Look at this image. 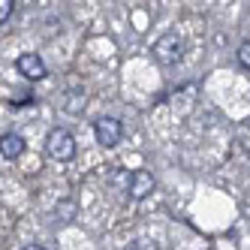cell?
Listing matches in <instances>:
<instances>
[{"label":"cell","mask_w":250,"mask_h":250,"mask_svg":"<svg viewBox=\"0 0 250 250\" xmlns=\"http://www.w3.org/2000/svg\"><path fill=\"white\" fill-rule=\"evenodd\" d=\"M238 63L250 73V40H244V42L238 45Z\"/></svg>","instance_id":"9"},{"label":"cell","mask_w":250,"mask_h":250,"mask_svg":"<svg viewBox=\"0 0 250 250\" xmlns=\"http://www.w3.org/2000/svg\"><path fill=\"white\" fill-rule=\"evenodd\" d=\"M63 109H66V112H82V109H84V91H66Z\"/></svg>","instance_id":"7"},{"label":"cell","mask_w":250,"mask_h":250,"mask_svg":"<svg viewBox=\"0 0 250 250\" xmlns=\"http://www.w3.org/2000/svg\"><path fill=\"white\" fill-rule=\"evenodd\" d=\"M24 250H45V247H40V244H27Z\"/></svg>","instance_id":"11"},{"label":"cell","mask_w":250,"mask_h":250,"mask_svg":"<svg viewBox=\"0 0 250 250\" xmlns=\"http://www.w3.org/2000/svg\"><path fill=\"white\" fill-rule=\"evenodd\" d=\"M45 154L51 160H58V163H69V160L76 157V139H73V133L63 130V127L48 130V136H45Z\"/></svg>","instance_id":"1"},{"label":"cell","mask_w":250,"mask_h":250,"mask_svg":"<svg viewBox=\"0 0 250 250\" xmlns=\"http://www.w3.org/2000/svg\"><path fill=\"white\" fill-rule=\"evenodd\" d=\"M121 136H124V127H121V121L118 118H97L94 121V139H97V145H103V148H115L118 142H121Z\"/></svg>","instance_id":"3"},{"label":"cell","mask_w":250,"mask_h":250,"mask_svg":"<svg viewBox=\"0 0 250 250\" xmlns=\"http://www.w3.org/2000/svg\"><path fill=\"white\" fill-rule=\"evenodd\" d=\"M154 58H157V63H163V66H175L178 61L184 58V40L178 37L175 30L163 33V37L154 42Z\"/></svg>","instance_id":"2"},{"label":"cell","mask_w":250,"mask_h":250,"mask_svg":"<svg viewBox=\"0 0 250 250\" xmlns=\"http://www.w3.org/2000/svg\"><path fill=\"white\" fill-rule=\"evenodd\" d=\"M12 6H15V0H0V24L12 15Z\"/></svg>","instance_id":"10"},{"label":"cell","mask_w":250,"mask_h":250,"mask_svg":"<svg viewBox=\"0 0 250 250\" xmlns=\"http://www.w3.org/2000/svg\"><path fill=\"white\" fill-rule=\"evenodd\" d=\"M15 69H19L24 79H30V82H42L48 76V66L42 63L40 55H33V51H27V55H21L19 61H15Z\"/></svg>","instance_id":"4"},{"label":"cell","mask_w":250,"mask_h":250,"mask_svg":"<svg viewBox=\"0 0 250 250\" xmlns=\"http://www.w3.org/2000/svg\"><path fill=\"white\" fill-rule=\"evenodd\" d=\"M24 139L19 136V133H3L0 136V154H3L6 160H19L21 154H24Z\"/></svg>","instance_id":"6"},{"label":"cell","mask_w":250,"mask_h":250,"mask_svg":"<svg viewBox=\"0 0 250 250\" xmlns=\"http://www.w3.org/2000/svg\"><path fill=\"white\" fill-rule=\"evenodd\" d=\"M154 187H157L154 175L145 172V169H136V172L130 175V187H127V193L133 196V199H148V196L154 193Z\"/></svg>","instance_id":"5"},{"label":"cell","mask_w":250,"mask_h":250,"mask_svg":"<svg viewBox=\"0 0 250 250\" xmlns=\"http://www.w3.org/2000/svg\"><path fill=\"white\" fill-rule=\"evenodd\" d=\"M55 217H58L61 223H73V217H76V205H73V202H61V205L55 208Z\"/></svg>","instance_id":"8"}]
</instances>
